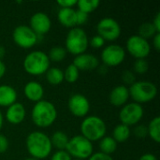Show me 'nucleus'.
I'll return each mask as SVG.
<instances>
[{"mask_svg":"<svg viewBox=\"0 0 160 160\" xmlns=\"http://www.w3.org/2000/svg\"><path fill=\"white\" fill-rule=\"evenodd\" d=\"M50 59L48 54L42 51H33L29 52L23 60V68L30 75H41L50 68Z\"/></svg>","mask_w":160,"mask_h":160,"instance_id":"nucleus-4","label":"nucleus"},{"mask_svg":"<svg viewBox=\"0 0 160 160\" xmlns=\"http://www.w3.org/2000/svg\"><path fill=\"white\" fill-rule=\"evenodd\" d=\"M52 22L45 12H36L30 18V28L39 36L48 33L51 29Z\"/></svg>","mask_w":160,"mask_h":160,"instance_id":"nucleus-14","label":"nucleus"},{"mask_svg":"<svg viewBox=\"0 0 160 160\" xmlns=\"http://www.w3.org/2000/svg\"><path fill=\"white\" fill-rule=\"evenodd\" d=\"M93 142L82 135H77L69 139L66 151L75 159H88L93 154Z\"/></svg>","mask_w":160,"mask_h":160,"instance_id":"nucleus-7","label":"nucleus"},{"mask_svg":"<svg viewBox=\"0 0 160 160\" xmlns=\"http://www.w3.org/2000/svg\"><path fill=\"white\" fill-rule=\"evenodd\" d=\"M107 127L102 118L97 115L85 117L81 124V135L91 142L100 141L106 136Z\"/></svg>","mask_w":160,"mask_h":160,"instance_id":"nucleus-3","label":"nucleus"},{"mask_svg":"<svg viewBox=\"0 0 160 160\" xmlns=\"http://www.w3.org/2000/svg\"><path fill=\"white\" fill-rule=\"evenodd\" d=\"M99 4H100V2L98 0H79V1H77L79 10H82L87 14L96 10L98 8Z\"/></svg>","mask_w":160,"mask_h":160,"instance_id":"nucleus-27","label":"nucleus"},{"mask_svg":"<svg viewBox=\"0 0 160 160\" xmlns=\"http://www.w3.org/2000/svg\"><path fill=\"white\" fill-rule=\"evenodd\" d=\"M17 92L16 90L8 84L0 85V106L1 107H9L16 102Z\"/></svg>","mask_w":160,"mask_h":160,"instance_id":"nucleus-20","label":"nucleus"},{"mask_svg":"<svg viewBox=\"0 0 160 160\" xmlns=\"http://www.w3.org/2000/svg\"><path fill=\"white\" fill-rule=\"evenodd\" d=\"M139 36L142 37V38L148 40L149 38H152L158 32L156 31L155 26L153 25V23L151 22H142L140 26H139Z\"/></svg>","mask_w":160,"mask_h":160,"instance_id":"nucleus-26","label":"nucleus"},{"mask_svg":"<svg viewBox=\"0 0 160 160\" xmlns=\"http://www.w3.org/2000/svg\"><path fill=\"white\" fill-rule=\"evenodd\" d=\"M80 76V70L73 65L70 64L67 67L64 71V80L69 83H74L78 81Z\"/></svg>","mask_w":160,"mask_h":160,"instance_id":"nucleus-29","label":"nucleus"},{"mask_svg":"<svg viewBox=\"0 0 160 160\" xmlns=\"http://www.w3.org/2000/svg\"><path fill=\"white\" fill-rule=\"evenodd\" d=\"M68 106L70 112L77 117H84L90 111V102L82 94H73L70 96Z\"/></svg>","mask_w":160,"mask_h":160,"instance_id":"nucleus-13","label":"nucleus"},{"mask_svg":"<svg viewBox=\"0 0 160 160\" xmlns=\"http://www.w3.org/2000/svg\"><path fill=\"white\" fill-rule=\"evenodd\" d=\"M3 124H4V117H3V114L0 111V130L3 128Z\"/></svg>","mask_w":160,"mask_h":160,"instance_id":"nucleus-44","label":"nucleus"},{"mask_svg":"<svg viewBox=\"0 0 160 160\" xmlns=\"http://www.w3.org/2000/svg\"><path fill=\"white\" fill-rule=\"evenodd\" d=\"M39 35H37L30 26L18 25L14 28L12 38L16 45L23 49H29L34 47L38 42Z\"/></svg>","mask_w":160,"mask_h":160,"instance_id":"nucleus-8","label":"nucleus"},{"mask_svg":"<svg viewBox=\"0 0 160 160\" xmlns=\"http://www.w3.org/2000/svg\"><path fill=\"white\" fill-rule=\"evenodd\" d=\"M152 23H153V25L155 26L156 31H157L158 33H160V12H158V13H157V15H156V17L154 18Z\"/></svg>","mask_w":160,"mask_h":160,"instance_id":"nucleus-39","label":"nucleus"},{"mask_svg":"<svg viewBox=\"0 0 160 160\" xmlns=\"http://www.w3.org/2000/svg\"><path fill=\"white\" fill-rule=\"evenodd\" d=\"M147 133L149 137L157 143L160 142V117L156 116L154 117L148 127H147Z\"/></svg>","mask_w":160,"mask_h":160,"instance_id":"nucleus-25","label":"nucleus"},{"mask_svg":"<svg viewBox=\"0 0 160 160\" xmlns=\"http://www.w3.org/2000/svg\"><path fill=\"white\" fill-rule=\"evenodd\" d=\"M125 57L126 51L118 44L108 45L101 52V60L106 67H116L123 63Z\"/></svg>","mask_w":160,"mask_h":160,"instance_id":"nucleus-12","label":"nucleus"},{"mask_svg":"<svg viewBox=\"0 0 160 160\" xmlns=\"http://www.w3.org/2000/svg\"><path fill=\"white\" fill-rule=\"evenodd\" d=\"M128 90L129 97L139 104L149 102L158 95V88L156 84L149 81H136L132 85H130Z\"/></svg>","mask_w":160,"mask_h":160,"instance_id":"nucleus-6","label":"nucleus"},{"mask_svg":"<svg viewBox=\"0 0 160 160\" xmlns=\"http://www.w3.org/2000/svg\"><path fill=\"white\" fill-rule=\"evenodd\" d=\"M139 160H158V158L153 154H144L139 158Z\"/></svg>","mask_w":160,"mask_h":160,"instance_id":"nucleus-41","label":"nucleus"},{"mask_svg":"<svg viewBox=\"0 0 160 160\" xmlns=\"http://www.w3.org/2000/svg\"><path fill=\"white\" fill-rule=\"evenodd\" d=\"M6 55V49L4 46L0 45V60H2Z\"/></svg>","mask_w":160,"mask_h":160,"instance_id":"nucleus-43","label":"nucleus"},{"mask_svg":"<svg viewBox=\"0 0 160 160\" xmlns=\"http://www.w3.org/2000/svg\"><path fill=\"white\" fill-rule=\"evenodd\" d=\"M57 18L59 22L66 27H75L77 25L76 10L73 8H61L58 11Z\"/></svg>","mask_w":160,"mask_h":160,"instance_id":"nucleus-19","label":"nucleus"},{"mask_svg":"<svg viewBox=\"0 0 160 160\" xmlns=\"http://www.w3.org/2000/svg\"><path fill=\"white\" fill-rule=\"evenodd\" d=\"M8 146H9V142H8V138L5 135L0 134V154L7 152V150L8 149Z\"/></svg>","mask_w":160,"mask_h":160,"instance_id":"nucleus-36","label":"nucleus"},{"mask_svg":"<svg viewBox=\"0 0 160 160\" xmlns=\"http://www.w3.org/2000/svg\"><path fill=\"white\" fill-rule=\"evenodd\" d=\"M67 50L63 47L60 46H55L52 47L49 53H48V57L50 59V61L52 62H61L62 60H64L67 56Z\"/></svg>","mask_w":160,"mask_h":160,"instance_id":"nucleus-28","label":"nucleus"},{"mask_svg":"<svg viewBox=\"0 0 160 160\" xmlns=\"http://www.w3.org/2000/svg\"><path fill=\"white\" fill-rule=\"evenodd\" d=\"M129 98V90L126 85H117L110 93V102L115 107L124 106Z\"/></svg>","mask_w":160,"mask_h":160,"instance_id":"nucleus-17","label":"nucleus"},{"mask_svg":"<svg viewBox=\"0 0 160 160\" xmlns=\"http://www.w3.org/2000/svg\"><path fill=\"white\" fill-rule=\"evenodd\" d=\"M89 44H90L93 48L98 49V48H101V47L104 46L105 40H104V38H101L99 35H96V36H94V37L89 40Z\"/></svg>","mask_w":160,"mask_h":160,"instance_id":"nucleus-32","label":"nucleus"},{"mask_svg":"<svg viewBox=\"0 0 160 160\" xmlns=\"http://www.w3.org/2000/svg\"><path fill=\"white\" fill-rule=\"evenodd\" d=\"M144 111L141 104L136 102H130L125 104L119 112V119L121 124H124L128 127L138 124L142 116Z\"/></svg>","mask_w":160,"mask_h":160,"instance_id":"nucleus-10","label":"nucleus"},{"mask_svg":"<svg viewBox=\"0 0 160 160\" xmlns=\"http://www.w3.org/2000/svg\"><path fill=\"white\" fill-rule=\"evenodd\" d=\"M115 142H125L128 140L130 137V128L129 127L124 125V124H119L117 125L113 131H112V136Z\"/></svg>","mask_w":160,"mask_h":160,"instance_id":"nucleus-22","label":"nucleus"},{"mask_svg":"<svg viewBox=\"0 0 160 160\" xmlns=\"http://www.w3.org/2000/svg\"><path fill=\"white\" fill-rule=\"evenodd\" d=\"M6 70H7V68H6L5 63H4L2 60H0V79L5 75Z\"/></svg>","mask_w":160,"mask_h":160,"instance_id":"nucleus-42","label":"nucleus"},{"mask_svg":"<svg viewBox=\"0 0 160 160\" xmlns=\"http://www.w3.org/2000/svg\"><path fill=\"white\" fill-rule=\"evenodd\" d=\"M88 160H113L112 158L110 155H106L103 154L101 152H98V153H93L91 155V157L88 158Z\"/></svg>","mask_w":160,"mask_h":160,"instance_id":"nucleus-35","label":"nucleus"},{"mask_svg":"<svg viewBox=\"0 0 160 160\" xmlns=\"http://www.w3.org/2000/svg\"><path fill=\"white\" fill-rule=\"evenodd\" d=\"M76 20H77V25L84 24L88 21V14L78 9L76 10Z\"/></svg>","mask_w":160,"mask_h":160,"instance_id":"nucleus-34","label":"nucleus"},{"mask_svg":"<svg viewBox=\"0 0 160 160\" xmlns=\"http://www.w3.org/2000/svg\"><path fill=\"white\" fill-rule=\"evenodd\" d=\"M134 132H135V135L137 137H139V138H144V137H146L148 135V133H147V128L144 127V126H142V125L138 126L137 128H135Z\"/></svg>","mask_w":160,"mask_h":160,"instance_id":"nucleus-37","label":"nucleus"},{"mask_svg":"<svg viewBox=\"0 0 160 160\" xmlns=\"http://www.w3.org/2000/svg\"><path fill=\"white\" fill-rule=\"evenodd\" d=\"M23 92H24L25 97L29 100L34 101V102H38L42 100V98L44 96L43 86L36 81L28 82L23 88Z\"/></svg>","mask_w":160,"mask_h":160,"instance_id":"nucleus-18","label":"nucleus"},{"mask_svg":"<svg viewBox=\"0 0 160 160\" xmlns=\"http://www.w3.org/2000/svg\"><path fill=\"white\" fill-rule=\"evenodd\" d=\"M50 139H51L52 147H55L56 149H58V151L66 150V147L69 141L68 135L63 131H55L52 134V138H50Z\"/></svg>","mask_w":160,"mask_h":160,"instance_id":"nucleus-23","label":"nucleus"},{"mask_svg":"<svg viewBox=\"0 0 160 160\" xmlns=\"http://www.w3.org/2000/svg\"><path fill=\"white\" fill-rule=\"evenodd\" d=\"M45 74L48 82L52 85H58L64 81V71L58 68H50Z\"/></svg>","mask_w":160,"mask_h":160,"instance_id":"nucleus-24","label":"nucleus"},{"mask_svg":"<svg viewBox=\"0 0 160 160\" xmlns=\"http://www.w3.org/2000/svg\"><path fill=\"white\" fill-rule=\"evenodd\" d=\"M153 46L157 51L160 50V33H157L153 37Z\"/></svg>","mask_w":160,"mask_h":160,"instance_id":"nucleus-40","label":"nucleus"},{"mask_svg":"<svg viewBox=\"0 0 160 160\" xmlns=\"http://www.w3.org/2000/svg\"><path fill=\"white\" fill-rule=\"evenodd\" d=\"M99 149L100 152L106 155H110L114 153L117 149V142L112 136H104L99 141Z\"/></svg>","mask_w":160,"mask_h":160,"instance_id":"nucleus-21","label":"nucleus"},{"mask_svg":"<svg viewBox=\"0 0 160 160\" xmlns=\"http://www.w3.org/2000/svg\"><path fill=\"white\" fill-rule=\"evenodd\" d=\"M24 160H38V159H36V158H25Z\"/></svg>","mask_w":160,"mask_h":160,"instance_id":"nucleus-45","label":"nucleus"},{"mask_svg":"<svg viewBox=\"0 0 160 160\" xmlns=\"http://www.w3.org/2000/svg\"><path fill=\"white\" fill-rule=\"evenodd\" d=\"M74 160H82V159H74Z\"/></svg>","mask_w":160,"mask_h":160,"instance_id":"nucleus-46","label":"nucleus"},{"mask_svg":"<svg viewBox=\"0 0 160 160\" xmlns=\"http://www.w3.org/2000/svg\"><path fill=\"white\" fill-rule=\"evenodd\" d=\"M79 70H94L99 67V59L91 53H82L74 58L72 63Z\"/></svg>","mask_w":160,"mask_h":160,"instance_id":"nucleus-15","label":"nucleus"},{"mask_svg":"<svg viewBox=\"0 0 160 160\" xmlns=\"http://www.w3.org/2000/svg\"><path fill=\"white\" fill-rule=\"evenodd\" d=\"M134 71L138 74H144L149 69V64L146 59H136L134 62Z\"/></svg>","mask_w":160,"mask_h":160,"instance_id":"nucleus-30","label":"nucleus"},{"mask_svg":"<svg viewBox=\"0 0 160 160\" xmlns=\"http://www.w3.org/2000/svg\"><path fill=\"white\" fill-rule=\"evenodd\" d=\"M26 115V110L24 106L20 102H15L8 107L6 112V119L8 123L13 125L21 124Z\"/></svg>","mask_w":160,"mask_h":160,"instance_id":"nucleus-16","label":"nucleus"},{"mask_svg":"<svg viewBox=\"0 0 160 160\" xmlns=\"http://www.w3.org/2000/svg\"><path fill=\"white\" fill-rule=\"evenodd\" d=\"M128 52L136 59H145L151 52V46L148 40L139 35H132L127 40Z\"/></svg>","mask_w":160,"mask_h":160,"instance_id":"nucleus-11","label":"nucleus"},{"mask_svg":"<svg viewBox=\"0 0 160 160\" xmlns=\"http://www.w3.org/2000/svg\"><path fill=\"white\" fill-rule=\"evenodd\" d=\"M25 145L31 158L38 160L48 158L52 149L50 137L41 131L29 133L25 141Z\"/></svg>","mask_w":160,"mask_h":160,"instance_id":"nucleus-1","label":"nucleus"},{"mask_svg":"<svg viewBox=\"0 0 160 160\" xmlns=\"http://www.w3.org/2000/svg\"><path fill=\"white\" fill-rule=\"evenodd\" d=\"M97 31L98 35L103 38L105 41H112L120 37L121 26L115 19L111 17H105L98 22Z\"/></svg>","mask_w":160,"mask_h":160,"instance_id":"nucleus-9","label":"nucleus"},{"mask_svg":"<svg viewBox=\"0 0 160 160\" xmlns=\"http://www.w3.org/2000/svg\"><path fill=\"white\" fill-rule=\"evenodd\" d=\"M33 123L38 128H48L52 126L57 118V110L53 103L48 100L36 102L31 112Z\"/></svg>","mask_w":160,"mask_h":160,"instance_id":"nucleus-2","label":"nucleus"},{"mask_svg":"<svg viewBox=\"0 0 160 160\" xmlns=\"http://www.w3.org/2000/svg\"><path fill=\"white\" fill-rule=\"evenodd\" d=\"M89 46V38L85 31L81 27L71 28L66 38V50L67 52L79 55L84 53Z\"/></svg>","mask_w":160,"mask_h":160,"instance_id":"nucleus-5","label":"nucleus"},{"mask_svg":"<svg viewBox=\"0 0 160 160\" xmlns=\"http://www.w3.org/2000/svg\"><path fill=\"white\" fill-rule=\"evenodd\" d=\"M51 160H72V158L68 155L66 150L56 151L51 158Z\"/></svg>","mask_w":160,"mask_h":160,"instance_id":"nucleus-33","label":"nucleus"},{"mask_svg":"<svg viewBox=\"0 0 160 160\" xmlns=\"http://www.w3.org/2000/svg\"><path fill=\"white\" fill-rule=\"evenodd\" d=\"M57 4L60 8H73L77 5V0H58Z\"/></svg>","mask_w":160,"mask_h":160,"instance_id":"nucleus-38","label":"nucleus"},{"mask_svg":"<svg viewBox=\"0 0 160 160\" xmlns=\"http://www.w3.org/2000/svg\"><path fill=\"white\" fill-rule=\"evenodd\" d=\"M122 81L126 84L132 85L136 82V76L135 73L131 70H125L122 73Z\"/></svg>","mask_w":160,"mask_h":160,"instance_id":"nucleus-31","label":"nucleus"}]
</instances>
